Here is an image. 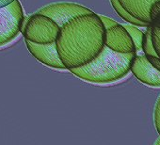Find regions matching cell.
<instances>
[{"label": "cell", "instance_id": "cell-1", "mask_svg": "<svg viewBox=\"0 0 160 145\" xmlns=\"http://www.w3.org/2000/svg\"><path fill=\"white\" fill-rule=\"evenodd\" d=\"M106 29L98 14L77 16L63 25L56 40L61 62L67 70L89 64L105 46Z\"/></svg>", "mask_w": 160, "mask_h": 145}, {"label": "cell", "instance_id": "cell-2", "mask_svg": "<svg viewBox=\"0 0 160 145\" xmlns=\"http://www.w3.org/2000/svg\"><path fill=\"white\" fill-rule=\"evenodd\" d=\"M136 53L122 54L104 46L89 64L69 70L77 78L92 83H109L124 78L130 71Z\"/></svg>", "mask_w": 160, "mask_h": 145}, {"label": "cell", "instance_id": "cell-3", "mask_svg": "<svg viewBox=\"0 0 160 145\" xmlns=\"http://www.w3.org/2000/svg\"><path fill=\"white\" fill-rule=\"evenodd\" d=\"M60 28L49 17L42 14H33L28 18L22 34L26 41L37 44L55 42Z\"/></svg>", "mask_w": 160, "mask_h": 145}, {"label": "cell", "instance_id": "cell-4", "mask_svg": "<svg viewBox=\"0 0 160 145\" xmlns=\"http://www.w3.org/2000/svg\"><path fill=\"white\" fill-rule=\"evenodd\" d=\"M25 18L18 0L0 9V45L12 42L20 32Z\"/></svg>", "mask_w": 160, "mask_h": 145}, {"label": "cell", "instance_id": "cell-5", "mask_svg": "<svg viewBox=\"0 0 160 145\" xmlns=\"http://www.w3.org/2000/svg\"><path fill=\"white\" fill-rule=\"evenodd\" d=\"M92 12L90 9L75 3H68V2H61V3H55L45 6L40 9L37 13L45 15L52 19L59 28L65 25L70 20L80 16L90 14Z\"/></svg>", "mask_w": 160, "mask_h": 145}, {"label": "cell", "instance_id": "cell-6", "mask_svg": "<svg viewBox=\"0 0 160 145\" xmlns=\"http://www.w3.org/2000/svg\"><path fill=\"white\" fill-rule=\"evenodd\" d=\"M105 45L109 49L122 54L136 53L135 44L130 35L121 24L106 30Z\"/></svg>", "mask_w": 160, "mask_h": 145}, {"label": "cell", "instance_id": "cell-7", "mask_svg": "<svg viewBox=\"0 0 160 145\" xmlns=\"http://www.w3.org/2000/svg\"><path fill=\"white\" fill-rule=\"evenodd\" d=\"M130 71L142 83L152 87H160V72L149 62L145 55L135 56Z\"/></svg>", "mask_w": 160, "mask_h": 145}, {"label": "cell", "instance_id": "cell-8", "mask_svg": "<svg viewBox=\"0 0 160 145\" xmlns=\"http://www.w3.org/2000/svg\"><path fill=\"white\" fill-rule=\"evenodd\" d=\"M26 44L31 55H33L36 59H38L44 65L56 69H61V70L66 69L58 56L56 47V42L47 43V44H37L26 41Z\"/></svg>", "mask_w": 160, "mask_h": 145}, {"label": "cell", "instance_id": "cell-9", "mask_svg": "<svg viewBox=\"0 0 160 145\" xmlns=\"http://www.w3.org/2000/svg\"><path fill=\"white\" fill-rule=\"evenodd\" d=\"M122 7L134 18L151 25L149 10L156 0H118Z\"/></svg>", "mask_w": 160, "mask_h": 145}, {"label": "cell", "instance_id": "cell-10", "mask_svg": "<svg viewBox=\"0 0 160 145\" xmlns=\"http://www.w3.org/2000/svg\"><path fill=\"white\" fill-rule=\"evenodd\" d=\"M110 3L113 7V9L115 10V12H117V14L122 17L123 20H125L127 23H129L130 25H133V26H137V27H149L150 25L146 24V23H143L136 18H134L133 16H131L122 7V5L120 4V2L118 1V0H110Z\"/></svg>", "mask_w": 160, "mask_h": 145}, {"label": "cell", "instance_id": "cell-11", "mask_svg": "<svg viewBox=\"0 0 160 145\" xmlns=\"http://www.w3.org/2000/svg\"><path fill=\"white\" fill-rule=\"evenodd\" d=\"M122 26L127 30L128 34L130 35V37H131L134 44H135L136 52L141 50L144 32H142L139 28H138L137 26H133V25H130V24H128V25H122Z\"/></svg>", "mask_w": 160, "mask_h": 145}, {"label": "cell", "instance_id": "cell-12", "mask_svg": "<svg viewBox=\"0 0 160 145\" xmlns=\"http://www.w3.org/2000/svg\"><path fill=\"white\" fill-rule=\"evenodd\" d=\"M151 27L160 29V0L153 2L149 10Z\"/></svg>", "mask_w": 160, "mask_h": 145}, {"label": "cell", "instance_id": "cell-13", "mask_svg": "<svg viewBox=\"0 0 160 145\" xmlns=\"http://www.w3.org/2000/svg\"><path fill=\"white\" fill-rule=\"evenodd\" d=\"M141 50L144 52V55L145 56H154V57H157V55L155 53V50L153 48V45H152V42L151 26L147 27L146 32L144 33Z\"/></svg>", "mask_w": 160, "mask_h": 145}, {"label": "cell", "instance_id": "cell-14", "mask_svg": "<svg viewBox=\"0 0 160 145\" xmlns=\"http://www.w3.org/2000/svg\"><path fill=\"white\" fill-rule=\"evenodd\" d=\"M151 37L155 53L160 58V29L151 27Z\"/></svg>", "mask_w": 160, "mask_h": 145}, {"label": "cell", "instance_id": "cell-15", "mask_svg": "<svg viewBox=\"0 0 160 145\" xmlns=\"http://www.w3.org/2000/svg\"><path fill=\"white\" fill-rule=\"evenodd\" d=\"M154 124L160 135V95L157 98V101L154 107Z\"/></svg>", "mask_w": 160, "mask_h": 145}, {"label": "cell", "instance_id": "cell-16", "mask_svg": "<svg viewBox=\"0 0 160 145\" xmlns=\"http://www.w3.org/2000/svg\"><path fill=\"white\" fill-rule=\"evenodd\" d=\"M99 17H100V19H101V21L103 23V26H104V28H105L106 30H108V29H109V28H113V27H115L116 25L119 24L115 20H113L111 18H108L107 16L99 15Z\"/></svg>", "mask_w": 160, "mask_h": 145}, {"label": "cell", "instance_id": "cell-17", "mask_svg": "<svg viewBox=\"0 0 160 145\" xmlns=\"http://www.w3.org/2000/svg\"><path fill=\"white\" fill-rule=\"evenodd\" d=\"M147 59L149 60V62L157 70L160 72V58L158 57H154V56H146Z\"/></svg>", "mask_w": 160, "mask_h": 145}, {"label": "cell", "instance_id": "cell-18", "mask_svg": "<svg viewBox=\"0 0 160 145\" xmlns=\"http://www.w3.org/2000/svg\"><path fill=\"white\" fill-rule=\"evenodd\" d=\"M14 0H0V9L6 7L8 5H10L11 3H12Z\"/></svg>", "mask_w": 160, "mask_h": 145}, {"label": "cell", "instance_id": "cell-19", "mask_svg": "<svg viewBox=\"0 0 160 145\" xmlns=\"http://www.w3.org/2000/svg\"><path fill=\"white\" fill-rule=\"evenodd\" d=\"M154 145H160V138L155 141V143H154Z\"/></svg>", "mask_w": 160, "mask_h": 145}]
</instances>
